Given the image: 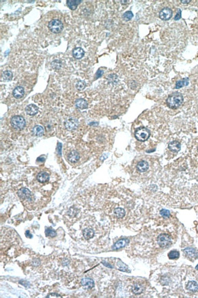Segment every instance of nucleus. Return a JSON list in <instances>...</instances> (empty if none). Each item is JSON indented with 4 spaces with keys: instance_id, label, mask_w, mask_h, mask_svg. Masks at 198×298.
I'll use <instances>...</instances> for the list:
<instances>
[{
    "instance_id": "f257e3e1",
    "label": "nucleus",
    "mask_w": 198,
    "mask_h": 298,
    "mask_svg": "<svg viewBox=\"0 0 198 298\" xmlns=\"http://www.w3.org/2000/svg\"><path fill=\"white\" fill-rule=\"evenodd\" d=\"M183 98L181 94L179 92L173 93L166 99V104L171 109L179 108L183 103Z\"/></svg>"
},
{
    "instance_id": "f03ea898",
    "label": "nucleus",
    "mask_w": 198,
    "mask_h": 298,
    "mask_svg": "<svg viewBox=\"0 0 198 298\" xmlns=\"http://www.w3.org/2000/svg\"><path fill=\"white\" fill-rule=\"evenodd\" d=\"M150 132L147 128L144 127H140L136 130L135 132V136L136 139L139 141H146L150 138Z\"/></svg>"
},
{
    "instance_id": "7ed1b4c3",
    "label": "nucleus",
    "mask_w": 198,
    "mask_h": 298,
    "mask_svg": "<svg viewBox=\"0 0 198 298\" xmlns=\"http://www.w3.org/2000/svg\"><path fill=\"white\" fill-rule=\"evenodd\" d=\"M10 123L15 129L21 130L25 127L26 122L22 116H15L11 119Z\"/></svg>"
},
{
    "instance_id": "20e7f679",
    "label": "nucleus",
    "mask_w": 198,
    "mask_h": 298,
    "mask_svg": "<svg viewBox=\"0 0 198 298\" xmlns=\"http://www.w3.org/2000/svg\"><path fill=\"white\" fill-rule=\"evenodd\" d=\"M64 28L63 24L59 20H53L48 23V28L51 32L55 34L60 32Z\"/></svg>"
},
{
    "instance_id": "39448f33",
    "label": "nucleus",
    "mask_w": 198,
    "mask_h": 298,
    "mask_svg": "<svg viewBox=\"0 0 198 298\" xmlns=\"http://www.w3.org/2000/svg\"><path fill=\"white\" fill-rule=\"evenodd\" d=\"M157 243L161 247H166L171 244V237L168 234H160L157 238Z\"/></svg>"
},
{
    "instance_id": "423d86ee",
    "label": "nucleus",
    "mask_w": 198,
    "mask_h": 298,
    "mask_svg": "<svg viewBox=\"0 0 198 298\" xmlns=\"http://www.w3.org/2000/svg\"><path fill=\"white\" fill-rule=\"evenodd\" d=\"M172 15V11L169 7H165L160 12L159 17L162 20H168Z\"/></svg>"
},
{
    "instance_id": "0eeeda50",
    "label": "nucleus",
    "mask_w": 198,
    "mask_h": 298,
    "mask_svg": "<svg viewBox=\"0 0 198 298\" xmlns=\"http://www.w3.org/2000/svg\"><path fill=\"white\" fill-rule=\"evenodd\" d=\"M65 126L68 130H75L78 126V122L76 119H70L65 122Z\"/></svg>"
},
{
    "instance_id": "6e6552de",
    "label": "nucleus",
    "mask_w": 198,
    "mask_h": 298,
    "mask_svg": "<svg viewBox=\"0 0 198 298\" xmlns=\"http://www.w3.org/2000/svg\"><path fill=\"white\" fill-rule=\"evenodd\" d=\"M183 252L185 255L191 260L196 259L198 257L197 252L194 249L191 247H187L186 249H185Z\"/></svg>"
},
{
    "instance_id": "1a4fd4ad",
    "label": "nucleus",
    "mask_w": 198,
    "mask_h": 298,
    "mask_svg": "<svg viewBox=\"0 0 198 298\" xmlns=\"http://www.w3.org/2000/svg\"><path fill=\"white\" fill-rule=\"evenodd\" d=\"M18 195L20 198L23 199L30 200L31 198V191L26 188H21L18 191Z\"/></svg>"
},
{
    "instance_id": "9d476101",
    "label": "nucleus",
    "mask_w": 198,
    "mask_h": 298,
    "mask_svg": "<svg viewBox=\"0 0 198 298\" xmlns=\"http://www.w3.org/2000/svg\"><path fill=\"white\" fill-rule=\"evenodd\" d=\"M80 158V155L79 153L75 150L71 151L68 155V159L70 162L72 163H75L79 161Z\"/></svg>"
},
{
    "instance_id": "9b49d317",
    "label": "nucleus",
    "mask_w": 198,
    "mask_h": 298,
    "mask_svg": "<svg viewBox=\"0 0 198 298\" xmlns=\"http://www.w3.org/2000/svg\"><path fill=\"white\" fill-rule=\"evenodd\" d=\"M81 284L84 288L91 289L94 287V281L90 278H84L81 280Z\"/></svg>"
},
{
    "instance_id": "f8f14e48",
    "label": "nucleus",
    "mask_w": 198,
    "mask_h": 298,
    "mask_svg": "<svg viewBox=\"0 0 198 298\" xmlns=\"http://www.w3.org/2000/svg\"><path fill=\"white\" fill-rule=\"evenodd\" d=\"M129 243V240L126 238H122L120 240H118L117 243H115V244L113 246V249L114 250H118L124 247H125Z\"/></svg>"
},
{
    "instance_id": "ddd939ff",
    "label": "nucleus",
    "mask_w": 198,
    "mask_h": 298,
    "mask_svg": "<svg viewBox=\"0 0 198 298\" xmlns=\"http://www.w3.org/2000/svg\"><path fill=\"white\" fill-rule=\"evenodd\" d=\"M26 113L29 116H34L37 113L39 108L35 105L31 104L26 107Z\"/></svg>"
},
{
    "instance_id": "4468645a",
    "label": "nucleus",
    "mask_w": 198,
    "mask_h": 298,
    "mask_svg": "<svg viewBox=\"0 0 198 298\" xmlns=\"http://www.w3.org/2000/svg\"><path fill=\"white\" fill-rule=\"evenodd\" d=\"M180 144L179 142L177 141H173L171 142L168 145V148L169 150L172 152H177L180 150Z\"/></svg>"
},
{
    "instance_id": "2eb2a0df",
    "label": "nucleus",
    "mask_w": 198,
    "mask_h": 298,
    "mask_svg": "<svg viewBox=\"0 0 198 298\" xmlns=\"http://www.w3.org/2000/svg\"><path fill=\"white\" fill-rule=\"evenodd\" d=\"M84 54L85 52L84 49L80 47L75 48L73 50V56L78 59H81L84 56Z\"/></svg>"
},
{
    "instance_id": "dca6fc26",
    "label": "nucleus",
    "mask_w": 198,
    "mask_h": 298,
    "mask_svg": "<svg viewBox=\"0 0 198 298\" xmlns=\"http://www.w3.org/2000/svg\"><path fill=\"white\" fill-rule=\"evenodd\" d=\"M24 94V88L21 86H18L13 91V95L15 98H21Z\"/></svg>"
},
{
    "instance_id": "f3484780",
    "label": "nucleus",
    "mask_w": 198,
    "mask_h": 298,
    "mask_svg": "<svg viewBox=\"0 0 198 298\" xmlns=\"http://www.w3.org/2000/svg\"><path fill=\"white\" fill-rule=\"evenodd\" d=\"M82 233H83L84 237L87 240H89L92 238L94 237V235H95L94 230L90 228L85 229L83 230Z\"/></svg>"
},
{
    "instance_id": "a211bd4d",
    "label": "nucleus",
    "mask_w": 198,
    "mask_h": 298,
    "mask_svg": "<svg viewBox=\"0 0 198 298\" xmlns=\"http://www.w3.org/2000/svg\"><path fill=\"white\" fill-rule=\"evenodd\" d=\"M149 168V164L145 161H141L137 164V169L140 172H144L147 170Z\"/></svg>"
},
{
    "instance_id": "6ab92c4d",
    "label": "nucleus",
    "mask_w": 198,
    "mask_h": 298,
    "mask_svg": "<svg viewBox=\"0 0 198 298\" xmlns=\"http://www.w3.org/2000/svg\"><path fill=\"white\" fill-rule=\"evenodd\" d=\"M44 128L43 127L40 125H36L32 129V133L34 135L38 136V137H41L44 134Z\"/></svg>"
},
{
    "instance_id": "aec40b11",
    "label": "nucleus",
    "mask_w": 198,
    "mask_h": 298,
    "mask_svg": "<svg viewBox=\"0 0 198 298\" xmlns=\"http://www.w3.org/2000/svg\"><path fill=\"white\" fill-rule=\"evenodd\" d=\"M81 3V0H67V1L68 7L71 10H75Z\"/></svg>"
},
{
    "instance_id": "412c9836",
    "label": "nucleus",
    "mask_w": 198,
    "mask_h": 298,
    "mask_svg": "<svg viewBox=\"0 0 198 298\" xmlns=\"http://www.w3.org/2000/svg\"><path fill=\"white\" fill-rule=\"evenodd\" d=\"M76 106L80 109H86L88 107V103L84 99L79 98L78 99L76 102Z\"/></svg>"
},
{
    "instance_id": "4be33fe9",
    "label": "nucleus",
    "mask_w": 198,
    "mask_h": 298,
    "mask_svg": "<svg viewBox=\"0 0 198 298\" xmlns=\"http://www.w3.org/2000/svg\"><path fill=\"white\" fill-rule=\"evenodd\" d=\"M187 289L191 292H196L198 290V284L195 281H190L187 285Z\"/></svg>"
},
{
    "instance_id": "5701e85b",
    "label": "nucleus",
    "mask_w": 198,
    "mask_h": 298,
    "mask_svg": "<svg viewBox=\"0 0 198 298\" xmlns=\"http://www.w3.org/2000/svg\"><path fill=\"white\" fill-rule=\"evenodd\" d=\"M37 180L40 183H46L49 180V176L46 172H40L37 176Z\"/></svg>"
},
{
    "instance_id": "b1692460",
    "label": "nucleus",
    "mask_w": 198,
    "mask_h": 298,
    "mask_svg": "<svg viewBox=\"0 0 198 298\" xmlns=\"http://www.w3.org/2000/svg\"><path fill=\"white\" fill-rule=\"evenodd\" d=\"M13 78V73L11 71L6 70L3 72L1 79L4 81H10Z\"/></svg>"
},
{
    "instance_id": "393cba45",
    "label": "nucleus",
    "mask_w": 198,
    "mask_h": 298,
    "mask_svg": "<svg viewBox=\"0 0 198 298\" xmlns=\"http://www.w3.org/2000/svg\"><path fill=\"white\" fill-rule=\"evenodd\" d=\"M132 291L135 294H140L143 292V287L140 284L135 283L132 287Z\"/></svg>"
},
{
    "instance_id": "a878e982",
    "label": "nucleus",
    "mask_w": 198,
    "mask_h": 298,
    "mask_svg": "<svg viewBox=\"0 0 198 298\" xmlns=\"http://www.w3.org/2000/svg\"><path fill=\"white\" fill-rule=\"evenodd\" d=\"M189 83V80L188 78H183L181 80H179L176 84V89H180L183 86H188Z\"/></svg>"
},
{
    "instance_id": "bb28decb",
    "label": "nucleus",
    "mask_w": 198,
    "mask_h": 298,
    "mask_svg": "<svg viewBox=\"0 0 198 298\" xmlns=\"http://www.w3.org/2000/svg\"><path fill=\"white\" fill-rule=\"evenodd\" d=\"M114 214L118 218H122L125 216V210L122 208H117L114 210Z\"/></svg>"
},
{
    "instance_id": "cd10ccee",
    "label": "nucleus",
    "mask_w": 198,
    "mask_h": 298,
    "mask_svg": "<svg viewBox=\"0 0 198 298\" xmlns=\"http://www.w3.org/2000/svg\"><path fill=\"white\" fill-rule=\"evenodd\" d=\"M45 235L46 236V237H56L57 233L53 229H52L51 228H47L45 230Z\"/></svg>"
},
{
    "instance_id": "c85d7f7f",
    "label": "nucleus",
    "mask_w": 198,
    "mask_h": 298,
    "mask_svg": "<svg viewBox=\"0 0 198 298\" xmlns=\"http://www.w3.org/2000/svg\"><path fill=\"white\" fill-rule=\"evenodd\" d=\"M133 17V14L131 11H127L126 12L125 14H123L122 17L124 20L125 21H129L131 20L132 17Z\"/></svg>"
},
{
    "instance_id": "c756f323",
    "label": "nucleus",
    "mask_w": 198,
    "mask_h": 298,
    "mask_svg": "<svg viewBox=\"0 0 198 298\" xmlns=\"http://www.w3.org/2000/svg\"><path fill=\"white\" fill-rule=\"evenodd\" d=\"M179 255H180L179 252L178 251H172L168 255L169 258L171 259V260L178 258L179 257Z\"/></svg>"
},
{
    "instance_id": "7c9ffc66",
    "label": "nucleus",
    "mask_w": 198,
    "mask_h": 298,
    "mask_svg": "<svg viewBox=\"0 0 198 298\" xmlns=\"http://www.w3.org/2000/svg\"><path fill=\"white\" fill-rule=\"evenodd\" d=\"M85 86H86V83L84 81H78L76 84V88L79 91L83 90L85 88Z\"/></svg>"
},
{
    "instance_id": "2f4dec72",
    "label": "nucleus",
    "mask_w": 198,
    "mask_h": 298,
    "mask_svg": "<svg viewBox=\"0 0 198 298\" xmlns=\"http://www.w3.org/2000/svg\"><path fill=\"white\" fill-rule=\"evenodd\" d=\"M160 213L161 216L164 217V218H168L170 216V212L168 209H162L160 212Z\"/></svg>"
},
{
    "instance_id": "473e14b6",
    "label": "nucleus",
    "mask_w": 198,
    "mask_h": 298,
    "mask_svg": "<svg viewBox=\"0 0 198 298\" xmlns=\"http://www.w3.org/2000/svg\"><path fill=\"white\" fill-rule=\"evenodd\" d=\"M104 73V71L101 70H98L96 73V79L100 78Z\"/></svg>"
},
{
    "instance_id": "72a5a7b5",
    "label": "nucleus",
    "mask_w": 198,
    "mask_h": 298,
    "mask_svg": "<svg viewBox=\"0 0 198 298\" xmlns=\"http://www.w3.org/2000/svg\"><path fill=\"white\" fill-rule=\"evenodd\" d=\"M181 18V10L180 9H178V12L177 13L175 17V20H179Z\"/></svg>"
},
{
    "instance_id": "f704fd0d",
    "label": "nucleus",
    "mask_w": 198,
    "mask_h": 298,
    "mask_svg": "<svg viewBox=\"0 0 198 298\" xmlns=\"http://www.w3.org/2000/svg\"><path fill=\"white\" fill-rule=\"evenodd\" d=\"M61 149H62V144L60 143H59L57 145V152L60 156L61 155Z\"/></svg>"
},
{
    "instance_id": "c9c22d12",
    "label": "nucleus",
    "mask_w": 198,
    "mask_h": 298,
    "mask_svg": "<svg viewBox=\"0 0 198 298\" xmlns=\"http://www.w3.org/2000/svg\"><path fill=\"white\" fill-rule=\"evenodd\" d=\"M25 235L27 238H32V235L30 233V232L29 230L26 232Z\"/></svg>"
},
{
    "instance_id": "e433bc0d",
    "label": "nucleus",
    "mask_w": 198,
    "mask_h": 298,
    "mask_svg": "<svg viewBox=\"0 0 198 298\" xmlns=\"http://www.w3.org/2000/svg\"><path fill=\"white\" fill-rule=\"evenodd\" d=\"M190 1H191L190 0H189V1H183V0H182V1H181V2H182V3H183V4H187V3H190Z\"/></svg>"
},
{
    "instance_id": "4c0bfd02",
    "label": "nucleus",
    "mask_w": 198,
    "mask_h": 298,
    "mask_svg": "<svg viewBox=\"0 0 198 298\" xmlns=\"http://www.w3.org/2000/svg\"><path fill=\"white\" fill-rule=\"evenodd\" d=\"M196 269H197V270H198V265H197V266H196Z\"/></svg>"
},
{
    "instance_id": "58836bf2",
    "label": "nucleus",
    "mask_w": 198,
    "mask_h": 298,
    "mask_svg": "<svg viewBox=\"0 0 198 298\" xmlns=\"http://www.w3.org/2000/svg\"><path fill=\"white\" fill-rule=\"evenodd\" d=\"M197 151H198V147H197Z\"/></svg>"
}]
</instances>
